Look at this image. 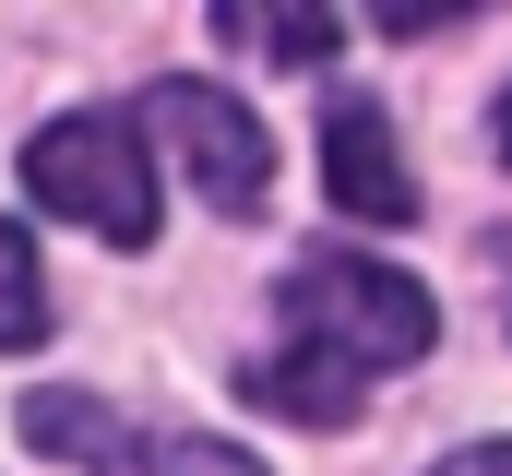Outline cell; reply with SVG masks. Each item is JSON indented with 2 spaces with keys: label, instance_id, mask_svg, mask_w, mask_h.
Returning <instances> with one entry per match:
<instances>
[{
  "label": "cell",
  "instance_id": "8",
  "mask_svg": "<svg viewBox=\"0 0 512 476\" xmlns=\"http://www.w3.org/2000/svg\"><path fill=\"white\" fill-rule=\"evenodd\" d=\"M48 334V274H36V238L0 227V357Z\"/></svg>",
  "mask_w": 512,
  "mask_h": 476
},
{
  "label": "cell",
  "instance_id": "10",
  "mask_svg": "<svg viewBox=\"0 0 512 476\" xmlns=\"http://www.w3.org/2000/svg\"><path fill=\"white\" fill-rule=\"evenodd\" d=\"M501 155H512V96H501Z\"/></svg>",
  "mask_w": 512,
  "mask_h": 476
},
{
  "label": "cell",
  "instance_id": "5",
  "mask_svg": "<svg viewBox=\"0 0 512 476\" xmlns=\"http://www.w3.org/2000/svg\"><path fill=\"white\" fill-rule=\"evenodd\" d=\"M322 191L346 203V215H370V227H405L417 215V167L393 155V119L370 96H334L322 108Z\"/></svg>",
  "mask_w": 512,
  "mask_h": 476
},
{
  "label": "cell",
  "instance_id": "3",
  "mask_svg": "<svg viewBox=\"0 0 512 476\" xmlns=\"http://www.w3.org/2000/svg\"><path fill=\"white\" fill-rule=\"evenodd\" d=\"M143 143H167L215 215H251L262 191H274V143H262V119L239 108V96H215V84H191V72L143 96Z\"/></svg>",
  "mask_w": 512,
  "mask_h": 476
},
{
  "label": "cell",
  "instance_id": "1",
  "mask_svg": "<svg viewBox=\"0 0 512 476\" xmlns=\"http://www.w3.org/2000/svg\"><path fill=\"white\" fill-rule=\"evenodd\" d=\"M286 322H298V346L334 357V369H405V357H429V286L417 274H393V262H358V250H322V262H286Z\"/></svg>",
  "mask_w": 512,
  "mask_h": 476
},
{
  "label": "cell",
  "instance_id": "7",
  "mask_svg": "<svg viewBox=\"0 0 512 476\" xmlns=\"http://www.w3.org/2000/svg\"><path fill=\"white\" fill-rule=\"evenodd\" d=\"M215 36H262L274 60H334V12H274V0H227Z\"/></svg>",
  "mask_w": 512,
  "mask_h": 476
},
{
  "label": "cell",
  "instance_id": "9",
  "mask_svg": "<svg viewBox=\"0 0 512 476\" xmlns=\"http://www.w3.org/2000/svg\"><path fill=\"white\" fill-rule=\"evenodd\" d=\"M441 476H512V441H465V453H453Z\"/></svg>",
  "mask_w": 512,
  "mask_h": 476
},
{
  "label": "cell",
  "instance_id": "4",
  "mask_svg": "<svg viewBox=\"0 0 512 476\" xmlns=\"http://www.w3.org/2000/svg\"><path fill=\"white\" fill-rule=\"evenodd\" d=\"M24 441L36 453H72L96 476H262L239 441H191V429H120L96 393H36L24 405Z\"/></svg>",
  "mask_w": 512,
  "mask_h": 476
},
{
  "label": "cell",
  "instance_id": "6",
  "mask_svg": "<svg viewBox=\"0 0 512 476\" xmlns=\"http://www.w3.org/2000/svg\"><path fill=\"white\" fill-rule=\"evenodd\" d=\"M239 393L274 405V417H298V429H346V417H358V369H334V357H310V346L251 357V369H239Z\"/></svg>",
  "mask_w": 512,
  "mask_h": 476
},
{
  "label": "cell",
  "instance_id": "2",
  "mask_svg": "<svg viewBox=\"0 0 512 476\" xmlns=\"http://www.w3.org/2000/svg\"><path fill=\"white\" fill-rule=\"evenodd\" d=\"M24 191H36V215H72V227L120 238V250L155 238V167H143V131L108 119V108L48 119V131L24 143Z\"/></svg>",
  "mask_w": 512,
  "mask_h": 476
}]
</instances>
